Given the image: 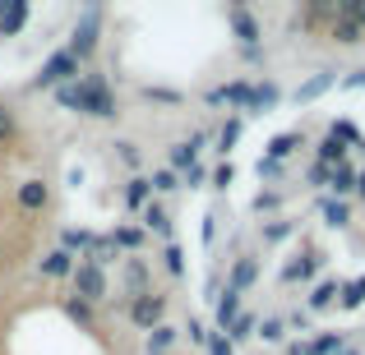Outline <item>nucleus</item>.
Wrapping results in <instances>:
<instances>
[{
  "mask_svg": "<svg viewBox=\"0 0 365 355\" xmlns=\"http://www.w3.org/2000/svg\"><path fill=\"white\" fill-rule=\"evenodd\" d=\"M56 102L65 111H79V116H93V120H116V97H111L102 74H83V79L56 88Z\"/></svg>",
  "mask_w": 365,
  "mask_h": 355,
  "instance_id": "obj_1",
  "label": "nucleus"
},
{
  "mask_svg": "<svg viewBox=\"0 0 365 355\" xmlns=\"http://www.w3.org/2000/svg\"><path fill=\"white\" fill-rule=\"evenodd\" d=\"M74 79H79V60L61 46V51H51V55H46V65L33 74V88L37 92H42V88L56 92V88H65V83H74Z\"/></svg>",
  "mask_w": 365,
  "mask_h": 355,
  "instance_id": "obj_2",
  "label": "nucleus"
},
{
  "mask_svg": "<svg viewBox=\"0 0 365 355\" xmlns=\"http://www.w3.org/2000/svg\"><path fill=\"white\" fill-rule=\"evenodd\" d=\"M74 295H79V300H88V304H98V300H107V267H98L93 263V258H83V263H74Z\"/></svg>",
  "mask_w": 365,
  "mask_h": 355,
  "instance_id": "obj_3",
  "label": "nucleus"
},
{
  "mask_svg": "<svg viewBox=\"0 0 365 355\" xmlns=\"http://www.w3.org/2000/svg\"><path fill=\"white\" fill-rule=\"evenodd\" d=\"M130 323H134L139 332L162 328V323H167V295H158V291L134 295V300H130Z\"/></svg>",
  "mask_w": 365,
  "mask_h": 355,
  "instance_id": "obj_4",
  "label": "nucleus"
},
{
  "mask_svg": "<svg viewBox=\"0 0 365 355\" xmlns=\"http://www.w3.org/2000/svg\"><path fill=\"white\" fill-rule=\"evenodd\" d=\"M98 28H102V14H98V9H83V18L74 23V33H70V46H65L79 65L98 51Z\"/></svg>",
  "mask_w": 365,
  "mask_h": 355,
  "instance_id": "obj_5",
  "label": "nucleus"
},
{
  "mask_svg": "<svg viewBox=\"0 0 365 355\" xmlns=\"http://www.w3.org/2000/svg\"><path fill=\"white\" fill-rule=\"evenodd\" d=\"M250 97H255V83L250 79H232V83H217V88L204 92L208 107H241V111H250Z\"/></svg>",
  "mask_w": 365,
  "mask_h": 355,
  "instance_id": "obj_6",
  "label": "nucleus"
},
{
  "mask_svg": "<svg viewBox=\"0 0 365 355\" xmlns=\"http://www.w3.org/2000/svg\"><path fill=\"white\" fill-rule=\"evenodd\" d=\"M208 143V134H190V139H180V143H171V152H167V166L176 171V176H185L190 166H199V148Z\"/></svg>",
  "mask_w": 365,
  "mask_h": 355,
  "instance_id": "obj_7",
  "label": "nucleus"
},
{
  "mask_svg": "<svg viewBox=\"0 0 365 355\" xmlns=\"http://www.w3.org/2000/svg\"><path fill=\"white\" fill-rule=\"evenodd\" d=\"M227 23H232V33L241 37V51H245V46H259V37H264V28H259V18L250 14L245 5H232V9H227Z\"/></svg>",
  "mask_w": 365,
  "mask_h": 355,
  "instance_id": "obj_8",
  "label": "nucleus"
},
{
  "mask_svg": "<svg viewBox=\"0 0 365 355\" xmlns=\"http://www.w3.org/2000/svg\"><path fill=\"white\" fill-rule=\"evenodd\" d=\"M14 198H19L24 213H42L46 198H51V185H46V180H24V185L14 189Z\"/></svg>",
  "mask_w": 365,
  "mask_h": 355,
  "instance_id": "obj_9",
  "label": "nucleus"
},
{
  "mask_svg": "<svg viewBox=\"0 0 365 355\" xmlns=\"http://www.w3.org/2000/svg\"><path fill=\"white\" fill-rule=\"evenodd\" d=\"M259 282V258H236V263H232V272H227V286H232V291H250V286H255Z\"/></svg>",
  "mask_w": 365,
  "mask_h": 355,
  "instance_id": "obj_10",
  "label": "nucleus"
},
{
  "mask_svg": "<svg viewBox=\"0 0 365 355\" xmlns=\"http://www.w3.org/2000/svg\"><path fill=\"white\" fill-rule=\"evenodd\" d=\"M236 319H241V291H232V286H227V291L217 295V309H213V323H217V332H227V328H232Z\"/></svg>",
  "mask_w": 365,
  "mask_h": 355,
  "instance_id": "obj_11",
  "label": "nucleus"
},
{
  "mask_svg": "<svg viewBox=\"0 0 365 355\" xmlns=\"http://www.w3.org/2000/svg\"><path fill=\"white\" fill-rule=\"evenodd\" d=\"M37 272L51 277V282H61V277H74V254H65V249H51V254L37 263Z\"/></svg>",
  "mask_w": 365,
  "mask_h": 355,
  "instance_id": "obj_12",
  "label": "nucleus"
},
{
  "mask_svg": "<svg viewBox=\"0 0 365 355\" xmlns=\"http://www.w3.org/2000/svg\"><path fill=\"white\" fill-rule=\"evenodd\" d=\"M314 161H319V166H347V143H338L333 139V134H324L319 139V148H314Z\"/></svg>",
  "mask_w": 365,
  "mask_h": 355,
  "instance_id": "obj_13",
  "label": "nucleus"
},
{
  "mask_svg": "<svg viewBox=\"0 0 365 355\" xmlns=\"http://www.w3.org/2000/svg\"><path fill=\"white\" fill-rule=\"evenodd\" d=\"M24 23H28V5H24V0H9V5H0V37L24 33Z\"/></svg>",
  "mask_w": 365,
  "mask_h": 355,
  "instance_id": "obj_14",
  "label": "nucleus"
},
{
  "mask_svg": "<svg viewBox=\"0 0 365 355\" xmlns=\"http://www.w3.org/2000/svg\"><path fill=\"white\" fill-rule=\"evenodd\" d=\"M148 203H153V185H148V176H130V180H125V208L143 213Z\"/></svg>",
  "mask_w": 365,
  "mask_h": 355,
  "instance_id": "obj_15",
  "label": "nucleus"
},
{
  "mask_svg": "<svg viewBox=\"0 0 365 355\" xmlns=\"http://www.w3.org/2000/svg\"><path fill=\"white\" fill-rule=\"evenodd\" d=\"M319 263H324V254H314V249H305L296 263H287L282 267V282H305V277H314L319 272Z\"/></svg>",
  "mask_w": 365,
  "mask_h": 355,
  "instance_id": "obj_16",
  "label": "nucleus"
},
{
  "mask_svg": "<svg viewBox=\"0 0 365 355\" xmlns=\"http://www.w3.org/2000/svg\"><path fill=\"white\" fill-rule=\"evenodd\" d=\"M143 231H158V235H162V240L171 245V213H167V208L158 203V198H153V203L143 208Z\"/></svg>",
  "mask_w": 365,
  "mask_h": 355,
  "instance_id": "obj_17",
  "label": "nucleus"
},
{
  "mask_svg": "<svg viewBox=\"0 0 365 355\" xmlns=\"http://www.w3.org/2000/svg\"><path fill=\"white\" fill-rule=\"evenodd\" d=\"M333 83H338V74H333V70H319L314 79H305L301 88H296V102H314V97H324Z\"/></svg>",
  "mask_w": 365,
  "mask_h": 355,
  "instance_id": "obj_18",
  "label": "nucleus"
},
{
  "mask_svg": "<svg viewBox=\"0 0 365 355\" xmlns=\"http://www.w3.org/2000/svg\"><path fill=\"white\" fill-rule=\"evenodd\" d=\"M301 143H305V139H301L296 129H287V134H273V139H268V161H287L296 148H301Z\"/></svg>",
  "mask_w": 365,
  "mask_h": 355,
  "instance_id": "obj_19",
  "label": "nucleus"
},
{
  "mask_svg": "<svg viewBox=\"0 0 365 355\" xmlns=\"http://www.w3.org/2000/svg\"><path fill=\"white\" fill-rule=\"evenodd\" d=\"M338 291H342V282H333V277H329V282L310 286V295H305V304H310V309L319 314V309H329V304H338Z\"/></svg>",
  "mask_w": 365,
  "mask_h": 355,
  "instance_id": "obj_20",
  "label": "nucleus"
},
{
  "mask_svg": "<svg viewBox=\"0 0 365 355\" xmlns=\"http://www.w3.org/2000/svg\"><path fill=\"white\" fill-rule=\"evenodd\" d=\"M319 213H324V222L333 226V231H342V226L351 222V213H347V203H342V198H333V194H324L319 198Z\"/></svg>",
  "mask_w": 365,
  "mask_h": 355,
  "instance_id": "obj_21",
  "label": "nucleus"
},
{
  "mask_svg": "<svg viewBox=\"0 0 365 355\" xmlns=\"http://www.w3.org/2000/svg\"><path fill=\"white\" fill-rule=\"evenodd\" d=\"M277 97H282V92H277V83H255L250 111H255V116H264V111H273V107H277Z\"/></svg>",
  "mask_w": 365,
  "mask_h": 355,
  "instance_id": "obj_22",
  "label": "nucleus"
},
{
  "mask_svg": "<svg viewBox=\"0 0 365 355\" xmlns=\"http://www.w3.org/2000/svg\"><path fill=\"white\" fill-rule=\"evenodd\" d=\"M65 314H70L74 323H79V328H98V314H93V304L88 300H79V295H70V300H65Z\"/></svg>",
  "mask_w": 365,
  "mask_h": 355,
  "instance_id": "obj_23",
  "label": "nucleus"
},
{
  "mask_svg": "<svg viewBox=\"0 0 365 355\" xmlns=\"http://www.w3.org/2000/svg\"><path fill=\"white\" fill-rule=\"evenodd\" d=\"M338 304H342V309H361V304H365V272L356 277V282H342Z\"/></svg>",
  "mask_w": 365,
  "mask_h": 355,
  "instance_id": "obj_24",
  "label": "nucleus"
},
{
  "mask_svg": "<svg viewBox=\"0 0 365 355\" xmlns=\"http://www.w3.org/2000/svg\"><path fill=\"white\" fill-rule=\"evenodd\" d=\"M329 189H333V198H342V194H356V171H351V166H333V176H329Z\"/></svg>",
  "mask_w": 365,
  "mask_h": 355,
  "instance_id": "obj_25",
  "label": "nucleus"
},
{
  "mask_svg": "<svg viewBox=\"0 0 365 355\" xmlns=\"http://www.w3.org/2000/svg\"><path fill=\"white\" fill-rule=\"evenodd\" d=\"M93 240H98V235H93V231H74V226H70V231H61V249H65V254H74V249H79V254L88 258Z\"/></svg>",
  "mask_w": 365,
  "mask_h": 355,
  "instance_id": "obj_26",
  "label": "nucleus"
},
{
  "mask_svg": "<svg viewBox=\"0 0 365 355\" xmlns=\"http://www.w3.org/2000/svg\"><path fill=\"white\" fill-rule=\"evenodd\" d=\"M176 337H180V332L171 328V323L153 328V332H148V355H162V351H171V346H176Z\"/></svg>",
  "mask_w": 365,
  "mask_h": 355,
  "instance_id": "obj_27",
  "label": "nucleus"
},
{
  "mask_svg": "<svg viewBox=\"0 0 365 355\" xmlns=\"http://www.w3.org/2000/svg\"><path fill=\"white\" fill-rule=\"evenodd\" d=\"M342 346H347V337H342V332H324V337L305 341V351H310V355H338Z\"/></svg>",
  "mask_w": 365,
  "mask_h": 355,
  "instance_id": "obj_28",
  "label": "nucleus"
},
{
  "mask_svg": "<svg viewBox=\"0 0 365 355\" xmlns=\"http://www.w3.org/2000/svg\"><path fill=\"white\" fill-rule=\"evenodd\" d=\"M255 332H259V319H255V314H245V309H241V319H236L232 328H227V341L236 346V341H250Z\"/></svg>",
  "mask_w": 365,
  "mask_h": 355,
  "instance_id": "obj_29",
  "label": "nucleus"
},
{
  "mask_svg": "<svg viewBox=\"0 0 365 355\" xmlns=\"http://www.w3.org/2000/svg\"><path fill=\"white\" fill-rule=\"evenodd\" d=\"M125 286H130L134 295H143V291H148V263H143V258H134V263L125 267Z\"/></svg>",
  "mask_w": 365,
  "mask_h": 355,
  "instance_id": "obj_30",
  "label": "nucleus"
},
{
  "mask_svg": "<svg viewBox=\"0 0 365 355\" xmlns=\"http://www.w3.org/2000/svg\"><path fill=\"white\" fill-rule=\"evenodd\" d=\"M241 129H245V120H241V116L227 120L222 129H217V152H232V148H236V139H241Z\"/></svg>",
  "mask_w": 365,
  "mask_h": 355,
  "instance_id": "obj_31",
  "label": "nucleus"
},
{
  "mask_svg": "<svg viewBox=\"0 0 365 355\" xmlns=\"http://www.w3.org/2000/svg\"><path fill=\"white\" fill-rule=\"evenodd\" d=\"M148 185H153V194H171V189H180V176L171 166H162V171H153V176H148Z\"/></svg>",
  "mask_w": 365,
  "mask_h": 355,
  "instance_id": "obj_32",
  "label": "nucleus"
},
{
  "mask_svg": "<svg viewBox=\"0 0 365 355\" xmlns=\"http://www.w3.org/2000/svg\"><path fill=\"white\" fill-rule=\"evenodd\" d=\"M162 267H167L171 277H185V254H180V245L171 240L167 249H162Z\"/></svg>",
  "mask_w": 365,
  "mask_h": 355,
  "instance_id": "obj_33",
  "label": "nucleus"
},
{
  "mask_svg": "<svg viewBox=\"0 0 365 355\" xmlns=\"http://www.w3.org/2000/svg\"><path fill=\"white\" fill-rule=\"evenodd\" d=\"M111 240H116V249H139L143 245V226H116Z\"/></svg>",
  "mask_w": 365,
  "mask_h": 355,
  "instance_id": "obj_34",
  "label": "nucleus"
},
{
  "mask_svg": "<svg viewBox=\"0 0 365 355\" xmlns=\"http://www.w3.org/2000/svg\"><path fill=\"white\" fill-rule=\"evenodd\" d=\"M329 134H333L338 143H347V148H356V143H361V129H356L351 120H333V124H329Z\"/></svg>",
  "mask_w": 365,
  "mask_h": 355,
  "instance_id": "obj_35",
  "label": "nucleus"
},
{
  "mask_svg": "<svg viewBox=\"0 0 365 355\" xmlns=\"http://www.w3.org/2000/svg\"><path fill=\"white\" fill-rule=\"evenodd\" d=\"M338 18H347V23H356L365 33V0H342L338 5Z\"/></svg>",
  "mask_w": 365,
  "mask_h": 355,
  "instance_id": "obj_36",
  "label": "nucleus"
},
{
  "mask_svg": "<svg viewBox=\"0 0 365 355\" xmlns=\"http://www.w3.org/2000/svg\"><path fill=\"white\" fill-rule=\"evenodd\" d=\"M361 37H365V33H361L356 23H347V18H338V23H333V42H342V46H356Z\"/></svg>",
  "mask_w": 365,
  "mask_h": 355,
  "instance_id": "obj_37",
  "label": "nucleus"
},
{
  "mask_svg": "<svg viewBox=\"0 0 365 355\" xmlns=\"http://www.w3.org/2000/svg\"><path fill=\"white\" fill-rule=\"evenodd\" d=\"M259 341H282L287 337V323L282 319H259V332H255Z\"/></svg>",
  "mask_w": 365,
  "mask_h": 355,
  "instance_id": "obj_38",
  "label": "nucleus"
},
{
  "mask_svg": "<svg viewBox=\"0 0 365 355\" xmlns=\"http://www.w3.org/2000/svg\"><path fill=\"white\" fill-rule=\"evenodd\" d=\"M208 355H236V346L227 341V332H208V346H204Z\"/></svg>",
  "mask_w": 365,
  "mask_h": 355,
  "instance_id": "obj_39",
  "label": "nucleus"
},
{
  "mask_svg": "<svg viewBox=\"0 0 365 355\" xmlns=\"http://www.w3.org/2000/svg\"><path fill=\"white\" fill-rule=\"evenodd\" d=\"M14 129H19V120H14V111L5 107V102H0V143H9L14 139Z\"/></svg>",
  "mask_w": 365,
  "mask_h": 355,
  "instance_id": "obj_40",
  "label": "nucleus"
},
{
  "mask_svg": "<svg viewBox=\"0 0 365 355\" xmlns=\"http://www.w3.org/2000/svg\"><path fill=\"white\" fill-rule=\"evenodd\" d=\"M287 235H292V222H268L264 226V240H268V245H282Z\"/></svg>",
  "mask_w": 365,
  "mask_h": 355,
  "instance_id": "obj_41",
  "label": "nucleus"
},
{
  "mask_svg": "<svg viewBox=\"0 0 365 355\" xmlns=\"http://www.w3.org/2000/svg\"><path fill=\"white\" fill-rule=\"evenodd\" d=\"M232 180H236V166H232V161H222V166L213 171V189H232Z\"/></svg>",
  "mask_w": 365,
  "mask_h": 355,
  "instance_id": "obj_42",
  "label": "nucleus"
},
{
  "mask_svg": "<svg viewBox=\"0 0 365 355\" xmlns=\"http://www.w3.org/2000/svg\"><path fill=\"white\" fill-rule=\"evenodd\" d=\"M185 332H190V341H195V346H208V328H204L199 319H190V323H185Z\"/></svg>",
  "mask_w": 365,
  "mask_h": 355,
  "instance_id": "obj_43",
  "label": "nucleus"
},
{
  "mask_svg": "<svg viewBox=\"0 0 365 355\" xmlns=\"http://www.w3.org/2000/svg\"><path fill=\"white\" fill-rule=\"evenodd\" d=\"M329 176H333V171H329V166H319V161H314V166H310V176H305V180H310V185L319 189V185H329Z\"/></svg>",
  "mask_w": 365,
  "mask_h": 355,
  "instance_id": "obj_44",
  "label": "nucleus"
},
{
  "mask_svg": "<svg viewBox=\"0 0 365 355\" xmlns=\"http://www.w3.org/2000/svg\"><path fill=\"white\" fill-rule=\"evenodd\" d=\"M204 180H208V171H204V166H190L185 176H180V185H190V189H195V185H204Z\"/></svg>",
  "mask_w": 365,
  "mask_h": 355,
  "instance_id": "obj_45",
  "label": "nucleus"
},
{
  "mask_svg": "<svg viewBox=\"0 0 365 355\" xmlns=\"http://www.w3.org/2000/svg\"><path fill=\"white\" fill-rule=\"evenodd\" d=\"M116 148H120V161H125V166H139V148H134V143H116Z\"/></svg>",
  "mask_w": 365,
  "mask_h": 355,
  "instance_id": "obj_46",
  "label": "nucleus"
},
{
  "mask_svg": "<svg viewBox=\"0 0 365 355\" xmlns=\"http://www.w3.org/2000/svg\"><path fill=\"white\" fill-rule=\"evenodd\" d=\"M259 176H264V180H277V176H282V161H259Z\"/></svg>",
  "mask_w": 365,
  "mask_h": 355,
  "instance_id": "obj_47",
  "label": "nucleus"
},
{
  "mask_svg": "<svg viewBox=\"0 0 365 355\" xmlns=\"http://www.w3.org/2000/svg\"><path fill=\"white\" fill-rule=\"evenodd\" d=\"M148 97H158V102H180V92H171V88H143Z\"/></svg>",
  "mask_w": 365,
  "mask_h": 355,
  "instance_id": "obj_48",
  "label": "nucleus"
},
{
  "mask_svg": "<svg viewBox=\"0 0 365 355\" xmlns=\"http://www.w3.org/2000/svg\"><path fill=\"white\" fill-rule=\"evenodd\" d=\"M342 88H365V70H356V74H347V79H342Z\"/></svg>",
  "mask_w": 365,
  "mask_h": 355,
  "instance_id": "obj_49",
  "label": "nucleus"
},
{
  "mask_svg": "<svg viewBox=\"0 0 365 355\" xmlns=\"http://www.w3.org/2000/svg\"><path fill=\"white\" fill-rule=\"evenodd\" d=\"M356 194L365 198V171H356Z\"/></svg>",
  "mask_w": 365,
  "mask_h": 355,
  "instance_id": "obj_50",
  "label": "nucleus"
}]
</instances>
